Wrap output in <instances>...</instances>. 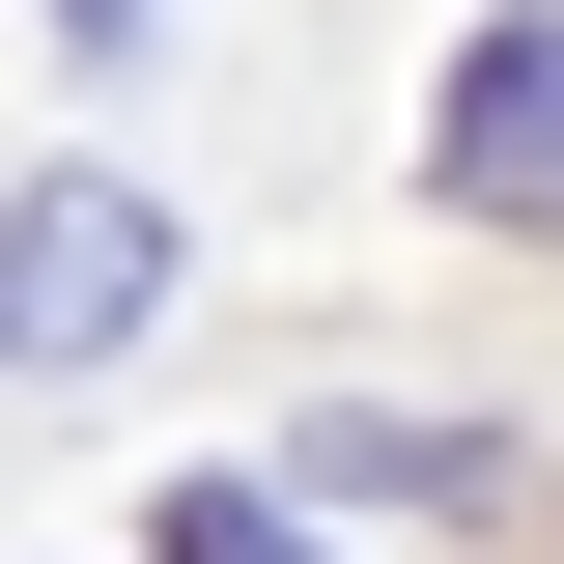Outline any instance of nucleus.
<instances>
[{
	"mask_svg": "<svg viewBox=\"0 0 564 564\" xmlns=\"http://www.w3.org/2000/svg\"><path fill=\"white\" fill-rule=\"evenodd\" d=\"M57 29H141V0H57Z\"/></svg>",
	"mask_w": 564,
	"mask_h": 564,
	"instance_id": "nucleus-4",
	"label": "nucleus"
},
{
	"mask_svg": "<svg viewBox=\"0 0 564 564\" xmlns=\"http://www.w3.org/2000/svg\"><path fill=\"white\" fill-rule=\"evenodd\" d=\"M452 198H480V226H564V0L452 57Z\"/></svg>",
	"mask_w": 564,
	"mask_h": 564,
	"instance_id": "nucleus-2",
	"label": "nucleus"
},
{
	"mask_svg": "<svg viewBox=\"0 0 564 564\" xmlns=\"http://www.w3.org/2000/svg\"><path fill=\"white\" fill-rule=\"evenodd\" d=\"M141 564H311V508H282V480H170V536H141Z\"/></svg>",
	"mask_w": 564,
	"mask_h": 564,
	"instance_id": "nucleus-3",
	"label": "nucleus"
},
{
	"mask_svg": "<svg viewBox=\"0 0 564 564\" xmlns=\"http://www.w3.org/2000/svg\"><path fill=\"white\" fill-rule=\"evenodd\" d=\"M141 311H170V198H113V170H57V198L0 226V367H113Z\"/></svg>",
	"mask_w": 564,
	"mask_h": 564,
	"instance_id": "nucleus-1",
	"label": "nucleus"
}]
</instances>
